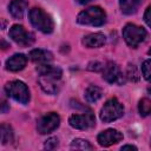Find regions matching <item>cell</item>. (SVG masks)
<instances>
[{"instance_id":"cell-25","label":"cell","mask_w":151,"mask_h":151,"mask_svg":"<svg viewBox=\"0 0 151 151\" xmlns=\"http://www.w3.org/2000/svg\"><path fill=\"white\" fill-rule=\"evenodd\" d=\"M103 67L104 66L99 61H92L88 64V70H91V71H100Z\"/></svg>"},{"instance_id":"cell-18","label":"cell","mask_w":151,"mask_h":151,"mask_svg":"<svg viewBox=\"0 0 151 151\" xmlns=\"http://www.w3.org/2000/svg\"><path fill=\"white\" fill-rule=\"evenodd\" d=\"M0 137H1V143L5 145L9 142L13 140V131H12V127L9 125H6V124H2L1 127H0Z\"/></svg>"},{"instance_id":"cell-3","label":"cell","mask_w":151,"mask_h":151,"mask_svg":"<svg viewBox=\"0 0 151 151\" xmlns=\"http://www.w3.org/2000/svg\"><path fill=\"white\" fill-rule=\"evenodd\" d=\"M29 21L31 24L42 33H51L54 28L52 18L41 8L34 7L29 11Z\"/></svg>"},{"instance_id":"cell-31","label":"cell","mask_w":151,"mask_h":151,"mask_svg":"<svg viewBox=\"0 0 151 151\" xmlns=\"http://www.w3.org/2000/svg\"><path fill=\"white\" fill-rule=\"evenodd\" d=\"M150 145H151V142H150Z\"/></svg>"},{"instance_id":"cell-7","label":"cell","mask_w":151,"mask_h":151,"mask_svg":"<svg viewBox=\"0 0 151 151\" xmlns=\"http://www.w3.org/2000/svg\"><path fill=\"white\" fill-rule=\"evenodd\" d=\"M59 124H60V117L55 112H50V113L44 114L38 120L37 129L40 134H46V133L54 131L59 126Z\"/></svg>"},{"instance_id":"cell-27","label":"cell","mask_w":151,"mask_h":151,"mask_svg":"<svg viewBox=\"0 0 151 151\" xmlns=\"http://www.w3.org/2000/svg\"><path fill=\"white\" fill-rule=\"evenodd\" d=\"M78 4H81V5H84V4H87V2H90V1H92V0H76Z\"/></svg>"},{"instance_id":"cell-24","label":"cell","mask_w":151,"mask_h":151,"mask_svg":"<svg viewBox=\"0 0 151 151\" xmlns=\"http://www.w3.org/2000/svg\"><path fill=\"white\" fill-rule=\"evenodd\" d=\"M144 20L146 22V25L149 27H151V5L145 9V13H144Z\"/></svg>"},{"instance_id":"cell-21","label":"cell","mask_w":151,"mask_h":151,"mask_svg":"<svg viewBox=\"0 0 151 151\" xmlns=\"http://www.w3.org/2000/svg\"><path fill=\"white\" fill-rule=\"evenodd\" d=\"M142 73L144 78L149 81H151V59H147L142 65Z\"/></svg>"},{"instance_id":"cell-2","label":"cell","mask_w":151,"mask_h":151,"mask_svg":"<svg viewBox=\"0 0 151 151\" xmlns=\"http://www.w3.org/2000/svg\"><path fill=\"white\" fill-rule=\"evenodd\" d=\"M105 20H106V14L98 6L88 7L81 11L77 17V21L79 24L87 26H101L105 22Z\"/></svg>"},{"instance_id":"cell-28","label":"cell","mask_w":151,"mask_h":151,"mask_svg":"<svg viewBox=\"0 0 151 151\" xmlns=\"http://www.w3.org/2000/svg\"><path fill=\"white\" fill-rule=\"evenodd\" d=\"M6 107H7V103H6V101H4V103H2V112H4V113L7 111V109H6Z\"/></svg>"},{"instance_id":"cell-13","label":"cell","mask_w":151,"mask_h":151,"mask_svg":"<svg viewBox=\"0 0 151 151\" xmlns=\"http://www.w3.org/2000/svg\"><path fill=\"white\" fill-rule=\"evenodd\" d=\"M29 58L33 63L38 65H44V64H48L53 59V54L47 50L35 48L29 52Z\"/></svg>"},{"instance_id":"cell-8","label":"cell","mask_w":151,"mask_h":151,"mask_svg":"<svg viewBox=\"0 0 151 151\" xmlns=\"http://www.w3.org/2000/svg\"><path fill=\"white\" fill-rule=\"evenodd\" d=\"M9 37L20 46H29L34 41L33 33L27 32L21 25H13L9 28Z\"/></svg>"},{"instance_id":"cell-10","label":"cell","mask_w":151,"mask_h":151,"mask_svg":"<svg viewBox=\"0 0 151 151\" xmlns=\"http://www.w3.org/2000/svg\"><path fill=\"white\" fill-rule=\"evenodd\" d=\"M122 139H123V134L118 130H114V129H107V130L100 132L97 137L98 144L100 146H104V147L117 144Z\"/></svg>"},{"instance_id":"cell-12","label":"cell","mask_w":151,"mask_h":151,"mask_svg":"<svg viewBox=\"0 0 151 151\" xmlns=\"http://www.w3.org/2000/svg\"><path fill=\"white\" fill-rule=\"evenodd\" d=\"M26 63H27V58L25 57V54L17 53V54L12 55L9 59H7L6 68L12 72H18V71H21L26 66Z\"/></svg>"},{"instance_id":"cell-30","label":"cell","mask_w":151,"mask_h":151,"mask_svg":"<svg viewBox=\"0 0 151 151\" xmlns=\"http://www.w3.org/2000/svg\"><path fill=\"white\" fill-rule=\"evenodd\" d=\"M149 54H151V48H150V50H149Z\"/></svg>"},{"instance_id":"cell-6","label":"cell","mask_w":151,"mask_h":151,"mask_svg":"<svg viewBox=\"0 0 151 151\" xmlns=\"http://www.w3.org/2000/svg\"><path fill=\"white\" fill-rule=\"evenodd\" d=\"M146 37V31L134 24H127L123 28V38L131 47H137Z\"/></svg>"},{"instance_id":"cell-16","label":"cell","mask_w":151,"mask_h":151,"mask_svg":"<svg viewBox=\"0 0 151 151\" xmlns=\"http://www.w3.org/2000/svg\"><path fill=\"white\" fill-rule=\"evenodd\" d=\"M101 88L96 85H90L85 91V98L88 103H96L101 98Z\"/></svg>"},{"instance_id":"cell-11","label":"cell","mask_w":151,"mask_h":151,"mask_svg":"<svg viewBox=\"0 0 151 151\" xmlns=\"http://www.w3.org/2000/svg\"><path fill=\"white\" fill-rule=\"evenodd\" d=\"M103 78L107 83H111V84H113V83H117V84L124 83L123 77H122V73L119 71V67L113 61H109L103 67Z\"/></svg>"},{"instance_id":"cell-5","label":"cell","mask_w":151,"mask_h":151,"mask_svg":"<svg viewBox=\"0 0 151 151\" xmlns=\"http://www.w3.org/2000/svg\"><path fill=\"white\" fill-rule=\"evenodd\" d=\"M5 91L7 96L12 97L14 100L21 103V104H27L29 100V91L28 87L26 86L25 83L20 80H13L6 84Z\"/></svg>"},{"instance_id":"cell-4","label":"cell","mask_w":151,"mask_h":151,"mask_svg":"<svg viewBox=\"0 0 151 151\" xmlns=\"http://www.w3.org/2000/svg\"><path fill=\"white\" fill-rule=\"evenodd\" d=\"M123 114H124V106L120 104V101L117 98H111L104 104L100 111V119L104 123H111L123 117Z\"/></svg>"},{"instance_id":"cell-22","label":"cell","mask_w":151,"mask_h":151,"mask_svg":"<svg viewBox=\"0 0 151 151\" xmlns=\"http://www.w3.org/2000/svg\"><path fill=\"white\" fill-rule=\"evenodd\" d=\"M126 76L132 81H138L139 80V73H138L137 67L134 65H129L127 71H126Z\"/></svg>"},{"instance_id":"cell-14","label":"cell","mask_w":151,"mask_h":151,"mask_svg":"<svg viewBox=\"0 0 151 151\" xmlns=\"http://www.w3.org/2000/svg\"><path fill=\"white\" fill-rule=\"evenodd\" d=\"M105 42H106V38L101 33H91V34H87L86 37H84V39H83V44L88 48L100 47Z\"/></svg>"},{"instance_id":"cell-23","label":"cell","mask_w":151,"mask_h":151,"mask_svg":"<svg viewBox=\"0 0 151 151\" xmlns=\"http://www.w3.org/2000/svg\"><path fill=\"white\" fill-rule=\"evenodd\" d=\"M57 146H58V139H57L55 137H51V138H48V139L46 140L45 145H44V147L47 149V150H54Z\"/></svg>"},{"instance_id":"cell-19","label":"cell","mask_w":151,"mask_h":151,"mask_svg":"<svg viewBox=\"0 0 151 151\" xmlns=\"http://www.w3.org/2000/svg\"><path fill=\"white\" fill-rule=\"evenodd\" d=\"M138 111L142 117L151 116V100L149 98H143L139 100L138 104Z\"/></svg>"},{"instance_id":"cell-17","label":"cell","mask_w":151,"mask_h":151,"mask_svg":"<svg viewBox=\"0 0 151 151\" xmlns=\"http://www.w3.org/2000/svg\"><path fill=\"white\" fill-rule=\"evenodd\" d=\"M140 0H119L120 9L124 14H132L138 9Z\"/></svg>"},{"instance_id":"cell-29","label":"cell","mask_w":151,"mask_h":151,"mask_svg":"<svg viewBox=\"0 0 151 151\" xmlns=\"http://www.w3.org/2000/svg\"><path fill=\"white\" fill-rule=\"evenodd\" d=\"M149 92H150V93H151V86H150V87H149Z\"/></svg>"},{"instance_id":"cell-9","label":"cell","mask_w":151,"mask_h":151,"mask_svg":"<svg viewBox=\"0 0 151 151\" xmlns=\"http://www.w3.org/2000/svg\"><path fill=\"white\" fill-rule=\"evenodd\" d=\"M68 123L72 127L78 130H87L96 125V119L91 110L84 114H72L68 119Z\"/></svg>"},{"instance_id":"cell-1","label":"cell","mask_w":151,"mask_h":151,"mask_svg":"<svg viewBox=\"0 0 151 151\" xmlns=\"http://www.w3.org/2000/svg\"><path fill=\"white\" fill-rule=\"evenodd\" d=\"M37 70L40 74L39 76V85L42 88V91L48 93V94L58 93L61 88V85H63L61 70L59 67L50 66L47 64L39 65Z\"/></svg>"},{"instance_id":"cell-20","label":"cell","mask_w":151,"mask_h":151,"mask_svg":"<svg viewBox=\"0 0 151 151\" xmlns=\"http://www.w3.org/2000/svg\"><path fill=\"white\" fill-rule=\"evenodd\" d=\"M71 149L72 150H92L93 146L86 140V139H81V138H76L72 140L71 143Z\"/></svg>"},{"instance_id":"cell-15","label":"cell","mask_w":151,"mask_h":151,"mask_svg":"<svg viewBox=\"0 0 151 151\" xmlns=\"http://www.w3.org/2000/svg\"><path fill=\"white\" fill-rule=\"evenodd\" d=\"M27 2L26 0H12L9 4V13L15 19H21L25 14Z\"/></svg>"},{"instance_id":"cell-26","label":"cell","mask_w":151,"mask_h":151,"mask_svg":"<svg viewBox=\"0 0 151 151\" xmlns=\"http://www.w3.org/2000/svg\"><path fill=\"white\" fill-rule=\"evenodd\" d=\"M122 150H137V147L133 145H125L122 147Z\"/></svg>"}]
</instances>
